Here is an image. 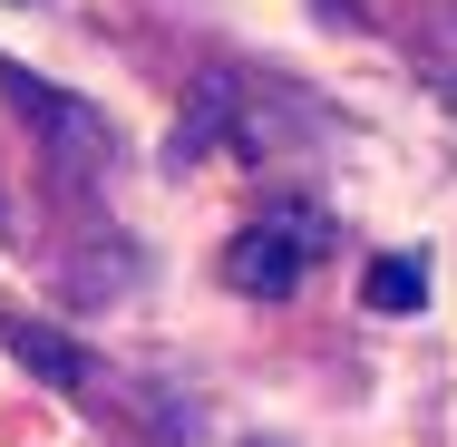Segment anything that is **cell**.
<instances>
[{"mask_svg": "<svg viewBox=\"0 0 457 447\" xmlns=\"http://www.w3.org/2000/svg\"><path fill=\"white\" fill-rule=\"evenodd\" d=\"M0 341H10V351L29 360V369H39V379H59V389H79V379H88V360L69 351V341H59V331H39V321H10V331H0Z\"/></svg>", "mask_w": 457, "mask_h": 447, "instance_id": "2", "label": "cell"}, {"mask_svg": "<svg viewBox=\"0 0 457 447\" xmlns=\"http://www.w3.org/2000/svg\"><path fill=\"white\" fill-rule=\"evenodd\" d=\"M419 292H428V272L409 263V253H379V263H370V282H361L370 311H419Z\"/></svg>", "mask_w": 457, "mask_h": 447, "instance_id": "3", "label": "cell"}, {"mask_svg": "<svg viewBox=\"0 0 457 447\" xmlns=\"http://www.w3.org/2000/svg\"><path fill=\"white\" fill-rule=\"evenodd\" d=\"M321 214L312 204H273L263 224H244L234 244H224V282L244 292V302H282V292H302V272L321 263Z\"/></svg>", "mask_w": 457, "mask_h": 447, "instance_id": "1", "label": "cell"}]
</instances>
